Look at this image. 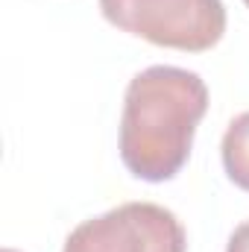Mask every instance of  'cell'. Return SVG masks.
Instances as JSON below:
<instances>
[{
    "label": "cell",
    "mask_w": 249,
    "mask_h": 252,
    "mask_svg": "<svg viewBox=\"0 0 249 252\" xmlns=\"http://www.w3.org/2000/svg\"><path fill=\"white\" fill-rule=\"evenodd\" d=\"M208 112V85L199 73L153 64L135 73L124 94L121 158L144 182H167L185 167L193 132Z\"/></svg>",
    "instance_id": "1"
},
{
    "label": "cell",
    "mask_w": 249,
    "mask_h": 252,
    "mask_svg": "<svg viewBox=\"0 0 249 252\" xmlns=\"http://www.w3.org/2000/svg\"><path fill=\"white\" fill-rule=\"evenodd\" d=\"M100 12L124 32L187 53L214 47L226 32L223 0H100Z\"/></svg>",
    "instance_id": "2"
},
{
    "label": "cell",
    "mask_w": 249,
    "mask_h": 252,
    "mask_svg": "<svg viewBox=\"0 0 249 252\" xmlns=\"http://www.w3.org/2000/svg\"><path fill=\"white\" fill-rule=\"evenodd\" d=\"M179 217L156 202H124L100 217L82 220L62 252H185Z\"/></svg>",
    "instance_id": "3"
},
{
    "label": "cell",
    "mask_w": 249,
    "mask_h": 252,
    "mask_svg": "<svg viewBox=\"0 0 249 252\" xmlns=\"http://www.w3.org/2000/svg\"><path fill=\"white\" fill-rule=\"evenodd\" d=\"M223 167L226 176L238 185L249 190V112H241L223 135Z\"/></svg>",
    "instance_id": "4"
},
{
    "label": "cell",
    "mask_w": 249,
    "mask_h": 252,
    "mask_svg": "<svg viewBox=\"0 0 249 252\" xmlns=\"http://www.w3.org/2000/svg\"><path fill=\"white\" fill-rule=\"evenodd\" d=\"M226 252H249V220L247 223H241V226L229 235Z\"/></svg>",
    "instance_id": "5"
},
{
    "label": "cell",
    "mask_w": 249,
    "mask_h": 252,
    "mask_svg": "<svg viewBox=\"0 0 249 252\" xmlns=\"http://www.w3.org/2000/svg\"><path fill=\"white\" fill-rule=\"evenodd\" d=\"M3 252H15V250H3Z\"/></svg>",
    "instance_id": "6"
},
{
    "label": "cell",
    "mask_w": 249,
    "mask_h": 252,
    "mask_svg": "<svg viewBox=\"0 0 249 252\" xmlns=\"http://www.w3.org/2000/svg\"><path fill=\"white\" fill-rule=\"evenodd\" d=\"M244 3H247V6H249V0H244Z\"/></svg>",
    "instance_id": "7"
}]
</instances>
